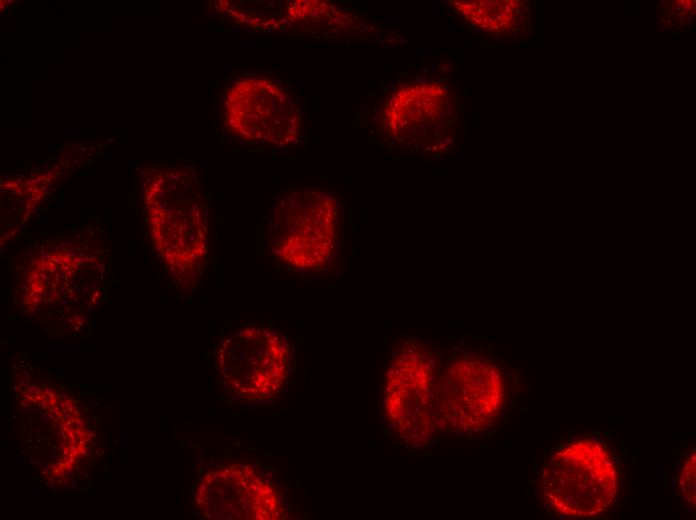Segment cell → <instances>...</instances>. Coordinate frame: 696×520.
Returning a JSON list of instances; mask_svg holds the SVG:
<instances>
[{
	"mask_svg": "<svg viewBox=\"0 0 696 520\" xmlns=\"http://www.w3.org/2000/svg\"><path fill=\"white\" fill-rule=\"evenodd\" d=\"M339 208L326 190L299 188L282 193L269 220V244L274 256L300 271L325 267L338 240Z\"/></svg>",
	"mask_w": 696,
	"mask_h": 520,
	"instance_id": "cell-3",
	"label": "cell"
},
{
	"mask_svg": "<svg viewBox=\"0 0 696 520\" xmlns=\"http://www.w3.org/2000/svg\"><path fill=\"white\" fill-rule=\"evenodd\" d=\"M438 354L425 342L406 340L391 358L383 385V413L391 431L410 449H424L436 434L431 413Z\"/></svg>",
	"mask_w": 696,
	"mask_h": 520,
	"instance_id": "cell-6",
	"label": "cell"
},
{
	"mask_svg": "<svg viewBox=\"0 0 696 520\" xmlns=\"http://www.w3.org/2000/svg\"><path fill=\"white\" fill-rule=\"evenodd\" d=\"M618 471L598 440L579 439L558 449L541 475L549 508L569 518H592L607 510L618 493Z\"/></svg>",
	"mask_w": 696,
	"mask_h": 520,
	"instance_id": "cell-4",
	"label": "cell"
},
{
	"mask_svg": "<svg viewBox=\"0 0 696 520\" xmlns=\"http://www.w3.org/2000/svg\"><path fill=\"white\" fill-rule=\"evenodd\" d=\"M143 199L150 237L177 285L199 282L210 254L209 210L195 171L186 165L150 166Z\"/></svg>",
	"mask_w": 696,
	"mask_h": 520,
	"instance_id": "cell-1",
	"label": "cell"
},
{
	"mask_svg": "<svg viewBox=\"0 0 696 520\" xmlns=\"http://www.w3.org/2000/svg\"><path fill=\"white\" fill-rule=\"evenodd\" d=\"M223 110L229 132L244 141L285 147L301 136L299 105L270 78L247 76L235 81L226 92Z\"/></svg>",
	"mask_w": 696,
	"mask_h": 520,
	"instance_id": "cell-9",
	"label": "cell"
},
{
	"mask_svg": "<svg viewBox=\"0 0 696 520\" xmlns=\"http://www.w3.org/2000/svg\"><path fill=\"white\" fill-rule=\"evenodd\" d=\"M505 381L497 363L468 354L451 361L434 383L431 413L436 428L455 434L484 430L500 414Z\"/></svg>",
	"mask_w": 696,
	"mask_h": 520,
	"instance_id": "cell-7",
	"label": "cell"
},
{
	"mask_svg": "<svg viewBox=\"0 0 696 520\" xmlns=\"http://www.w3.org/2000/svg\"><path fill=\"white\" fill-rule=\"evenodd\" d=\"M696 454L692 451L685 459L680 475H679V486L683 498L689 504L690 507H695V478H696Z\"/></svg>",
	"mask_w": 696,
	"mask_h": 520,
	"instance_id": "cell-13",
	"label": "cell"
},
{
	"mask_svg": "<svg viewBox=\"0 0 696 520\" xmlns=\"http://www.w3.org/2000/svg\"><path fill=\"white\" fill-rule=\"evenodd\" d=\"M448 88L439 83H414L398 89L385 107L390 136L401 145L439 151L452 139L457 120Z\"/></svg>",
	"mask_w": 696,
	"mask_h": 520,
	"instance_id": "cell-11",
	"label": "cell"
},
{
	"mask_svg": "<svg viewBox=\"0 0 696 520\" xmlns=\"http://www.w3.org/2000/svg\"><path fill=\"white\" fill-rule=\"evenodd\" d=\"M666 3H667L666 0H660V1H659V4H660V6H661L662 8H668V6L666 5Z\"/></svg>",
	"mask_w": 696,
	"mask_h": 520,
	"instance_id": "cell-14",
	"label": "cell"
},
{
	"mask_svg": "<svg viewBox=\"0 0 696 520\" xmlns=\"http://www.w3.org/2000/svg\"><path fill=\"white\" fill-rule=\"evenodd\" d=\"M666 22H667V24H671V19L668 17V19L666 20Z\"/></svg>",
	"mask_w": 696,
	"mask_h": 520,
	"instance_id": "cell-17",
	"label": "cell"
},
{
	"mask_svg": "<svg viewBox=\"0 0 696 520\" xmlns=\"http://www.w3.org/2000/svg\"><path fill=\"white\" fill-rule=\"evenodd\" d=\"M194 500L208 519L278 520L285 515L277 489L247 464H228L205 473Z\"/></svg>",
	"mask_w": 696,
	"mask_h": 520,
	"instance_id": "cell-10",
	"label": "cell"
},
{
	"mask_svg": "<svg viewBox=\"0 0 696 520\" xmlns=\"http://www.w3.org/2000/svg\"><path fill=\"white\" fill-rule=\"evenodd\" d=\"M454 9L465 20L479 26L480 29L491 32L517 30L518 24L522 25L520 7L525 2L519 1H450Z\"/></svg>",
	"mask_w": 696,
	"mask_h": 520,
	"instance_id": "cell-12",
	"label": "cell"
},
{
	"mask_svg": "<svg viewBox=\"0 0 696 520\" xmlns=\"http://www.w3.org/2000/svg\"><path fill=\"white\" fill-rule=\"evenodd\" d=\"M658 28H660L663 32L665 31V27L661 23L658 24Z\"/></svg>",
	"mask_w": 696,
	"mask_h": 520,
	"instance_id": "cell-16",
	"label": "cell"
},
{
	"mask_svg": "<svg viewBox=\"0 0 696 520\" xmlns=\"http://www.w3.org/2000/svg\"><path fill=\"white\" fill-rule=\"evenodd\" d=\"M664 20H665L664 17H661V18H660V22H663Z\"/></svg>",
	"mask_w": 696,
	"mask_h": 520,
	"instance_id": "cell-18",
	"label": "cell"
},
{
	"mask_svg": "<svg viewBox=\"0 0 696 520\" xmlns=\"http://www.w3.org/2000/svg\"><path fill=\"white\" fill-rule=\"evenodd\" d=\"M105 275L103 244L84 235L39 244L25 262L18 284L21 308L39 320L76 318L101 297Z\"/></svg>",
	"mask_w": 696,
	"mask_h": 520,
	"instance_id": "cell-2",
	"label": "cell"
},
{
	"mask_svg": "<svg viewBox=\"0 0 696 520\" xmlns=\"http://www.w3.org/2000/svg\"><path fill=\"white\" fill-rule=\"evenodd\" d=\"M291 358V344L283 332L263 324H246L220 342L216 365L220 383L231 397L263 402L285 386Z\"/></svg>",
	"mask_w": 696,
	"mask_h": 520,
	"instance_id": "cell-5",
	"label": "cell"
},
{
	"mask_svg": "<svg viewBox=\"0 0 696 520\" xmlns=\"http://www.w3.org/2000/svg\"><path fill=\"white\" fill-rule=\"evenodd\" d=\"M685 20H687L688 22H691V21L693 20V16H689V15L686 14V15H685Z\"/></svg>",
	"mask_w": 696,
	"mask_h": 520,
	"instance_id": "cell-15",
	"label": "cell"
},
{
	"mask_svg": "<svg viewBox=\"0 0 696 520\" xmlns=\"http://www.w3.org/2000/svg\"><path fill=\"white\" fill-rule=\"evenodd\" d=\"M18 397L20 430L30 461L52 479L70 474L85 455L88 438L75 404L37 385L24 387Z\"/></svg>",
	"mask_w": 696,
	"mask_h": 520,
	"instance_id": "cell-8",
	"label": "cell"
}]
</instances>
